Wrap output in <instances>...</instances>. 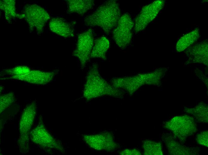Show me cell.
Masks as SVG:
<instances>
[{"label": "cell", "mask_w": 208, "mask_h": 155, "mask_svg": "<svg viewBox=\"0 0 208 155\" xmlns=\"http://www.w3.org/2000/svg\"><path fill=\"white\" fill-rule=\"evenodd\" d=\"M122 154H136L140 155V152L137 150H126L123 151Z\"/></svg>", "instance_id": "obj_25"}, {"label": "cell", "mask_w": 208, "mask_h": 155, "mask_svg": "<svg viewBox=\"0 0 208 155\" xmlns=\"http://www.w3.org/2000/svg\"><path fill=\"white\" fill-rule=\"evenodd\" d=\"M36 105L34 103L28 105L24 111L20 122V131L21 135L27 134L33 124L36 112Z\"/></svg>", "instance_id": "obj_14"}, {"label": "cell", "mask_w": 208, "mask_h": 155, "mask_svg": "<svg viewBox=\"0 0 208 155\" xmlns=\"http://www.w3.org/2000/svg\"><path fill=\"white\" fill-rule=\"evenodd\" d=\"M163 69H158L152 72L133 77L114 78L111 80V83L116 88H123L132 93L143 85L158 84L165 72Z\"/></svg>", "instance_id": "obj_3"}, {"label": "cell", "mask_w": 208, "mask_h": 155, "mask_svg": "<svg viewBox=\"0 0 208 155\" xmlns=\"http://www.w3.org/2000/svg\"><path fill=\"white\" fill-rule=\"evenodd\" d=\"M208 131H202L196 136V140L197 142L203 146L208 147Z\"/></svg>", "instance_id": "obj_24"}, {"label": "cell", "mask_w": 208, "mask_h": 155, "mask_svg": "<svg viewBox=\"0 0 208 155\" xmlns=\"http://www.w3.org/2000/svg\"><path fill=\"white\" fill-rule=\"evenodd\" d=\"M143 147L145 155L163 154L162 145L159 142L146 140L143 142Z\"/></svg>", "instance_id": "obj_20"}, {"label": "cell", "mask_w": 208, "mask_h": 155, "mask_svg": "<svg viewBox=\"0 0 208 155\" xmlns=\"http://www.w3.org/2000/svg\"><path fill=\"white\" fill-rule=\"evenodd\" d=\"M109 46V41L108 38L104 36L99 38L95 41L91 53V58L106 60V53Z\"/></svg>", "instance_id": "obj_17"}, {"label": "cell", "mask_w": 208, "mask_h": 155, "mask_svg": "<svg viewBox=\"0 0 208 155\" xmlns=\"http://www.w3.org/2000/svg\"><path fill=\"white\" fill-rule=\"evenodd\" d=\"M86 142L91 147L97 150H112L116 145L109 134L87 135L84 137Z\"/></svg>", "instance_id": "obj_10"}, {"label": "cell", "mask_w": 208, "mask_h": 155, "mask_svg": "<svg viewBox=\"0 0 208 155\" xmlns=\"http://www.w3.org/2000/svg\"><path fill=\"white\" fill-rule=\"evenodd\" d=\"M55 75L56 73L53 72H46L33 70L26 74L13 75L10 78L31 83L44 84L51 81Z\"/></svg>", "instance_id": "obj_9"}, {"label": "cell", "mask_w": 208, "mask_h": 155, "mask_svg": "<svg viewBox=\"0 0 208 155\" xmlns=\"http://www.w3.org/2000/svg\"><path fill=\"white\" fill-rule=\"evenodd\" d=\"M163 138L168 152L171 155H195L197 154V148L181 145L169 134H165Z\"/></svg>", "instance_id": "obj_12"}, {"label": "cell", "mask_w": 208, "mask_h": 155, "mask_svg": "<svg viewBox=\"0 0 208 155\" xmlns=\"http://www.w3.org/2000/svg\"><path fill=\"white\" fill-rule=\"evenodd\" d=\"M31 71L28 67L24 66H19L13 69L6 70V73L13 75H24L29 73Z\"/></svg>", "instance_id": "obj_23"}, {"label": "cell", "mask_w": 208, "mask_h": 155, "mask_svg": "<svg viewBox=\"0 0 208 155\" xmlns=\"http://www.w3.org/2000/svg\"><path fill=\"white\" fill-rule=\"evenodd\" d=\"M199 36V30L197 28L183 35L176 43L177 51L179 52L184 50L197 41Z\"/></svg>", "instance_id": "obj_18"}, {"label": "cell", "mask_w": 208, "mask_h": 155, "mask_svg": "<svg viewBox=\"0 0 208 155\" xmlns=\"http://www.w3.org/2000/svg\"><path fill=\"white\" fill-rule=\"evenodd\" d=\"M204 41L191 49L190 51L191 61L194 63L208 64V42Z\"/></svg>", "instance_id": "obj_15"}, {"label": "cell", "mask_w": 208, "mask_h": 155, "mask_svg": "<svg viewBox=\"0 0 208 155\" xmlns=\"http://www.w3.org/2000/svg\"><path fill=\"white\" fill-rule=\"evenodd\" d=\"M68 12L70 13H76L82 15L91 9L94 5L93 0H68Z\"/></svg>", "instance_id": "obj_16"}, {"label": "cell", "mask_w": 208, "mask_h": 155, "mask_svg": "<svg viewBox=\"0 0 208 155\" xmlns=\"http://www.w3.org/2000/svg\"><path fill=\"white\" fill-rule=\"evenodd\" d=\"M164 3V0H156L142 8L135 19L134 29L136 33L144 30L155 18Z\"/></svg>", "instance_id": "obj_7"}, {"label": "cell", "mask_w": 208, "mask_h": 155, "mask_svg": "<svg viewBox=\"0 0 208 155\" xmlns=\"http://www.w3.org/2000/svg\"><path fill=\"white\" fill-rule=\"evenodd\" d=\"M94 45V37L91 29L79 34L73 55L79 60L81 67L83 68L91 58Z\"/></svg>", "instance_id": "obj_6"}, {"label": "cell", "mask_w": 208, "mask_h": 155, "mask_svg": "<svg viewBox=\"0 0 208 155\" xmlns=\"http://www.w3.org/2000/svg\"><path fill=\"white\" fill-rule=\"evenodd\" d=\"M185 111L192 115L198 121L208 123V106L203 102H201L192 108L185 109Z\"/></svg>", "instance_id": "obj_19"}, {"label": "cell", "mask_w": 208, "mask_h": 155, "mask_svg": "<svg viewBox=\"0 0 208 155\" xmlns=\"http://www.w3.org/2000/svg\"><path fill=\"white\" fill-rule=\"evenodd\" d=\"M0 8L4 10L7 20L17 16L16 13L15 1L14 0H4L0 2Z\"/></svg>", "instance_id": "obj_21"}, {"label": "cell", "mask_w": 208, "mask_h": 155, "mask_svg": "<svg viewBox=\"0 0 208 155\" xmlns=\"http://www.w3.org/2000/svg\"><path fill=\"white\" fill-rule=\"evenodd\" d=\"M25 17L30 27L41 32L50 16L42 7L36 4L27 5L24 8Z\"/></svg>", "instance_id": "obj_8"}, {"label": "cell", "mask_w": 208, "mask_h": 155, "mask_svg": "<svg viewBox=\"0 0 208 155\" xmlns=\"http://www.w3.org/2000/svg\"><path fill=\"white\" fill-rule=\"evenodd\" d=\"M120 92L117 88L111 85L100 75L97 63H94L87 75L83 94L88 100L107 95L118 96Z\"/></svg>", "instance_id": "obj_2"}, {"label": "cell", "mask_w": 208, "mask_h": 155, "mask_svg": "<svg viewBox=\"0 0 208 155\" xmlns=\"http://www.w3.org/2000/svg\"><path fill=\"white\" fill-rule=\"evenodd\" d=\"M14 95L13 93H10L3 95L0 97V113L9 107L13 102Z\"/></svg>", "instance_id": "obj_22"}, {"label": "cell", "mask_w": 208, "mask_h": 155, "mask_svg": "<svg viewBox=\"0 0 208 155\" xmlns=\"http://www.w3.org/2000/svg\"><path fill=\"white\" fill-rule=\"evenodd\" d=\"M120 15V10L117 1L108 0L86 16L84 21L86 26L100 27L105 33L108 34L117 26Z\"/></svg>", "instance_id": "obj_1"}, {"label": "cell", "mask_w": 208, "mask_h": 155, "mask_svg": "<svg viewBox=\"0 0 208 155\" xmlns=\"http://www.w3.org/2000/svg\"><path fill=\"white\" fill-rule=\"evenodd\" d=\"M32 140L42 147L47 148L57 147V145L53 138L41 124L39 125L31 132Z\"/></svg>", "instance_id": "obj_11"}, {"label": "cell", "mask_w": 208, "mask_h": 155, "mask_svg": "<svg viewBox=\"0 0 208 155\" xmlns=\"http://www.w3.org/2000/svg\"><path fill=\"white\" fill-rule=\"evenodd\" d=\"M165 127L173 134L175 137L182 141L185 140L198 130L194 118L187 115L173 117L166 122Z\"/></svg>", "instance_id": "obj_4"}, {"label": "cell", "mask_w": 208, "mask_h": 155, "mask_svg": "<svg viewBox=\"0 0 208 155\" xmlns=\"http://www.w3.org/2000/svg\"><path fill=\"white\" fill-rule=\"evenodd\" d=\"M49 26L52 32L59 36L65 38L74 36V30L71 25L62 18H52L50 22Z\"/></svg>", "instance_id": "obj_13"}, {"label": "cell", "mask_w": 208, "mask_h": 155, "mask_svg": "<svg viewBox=\"0 0 208 155\" xmlns=\"http://www.w3.org/2000/svg\"><path fill=\"white\" fill-rule=\"evenodd\" d=\"M134 25L129 14H124L121 16L112 32L113 39L119 47L124 49L130 44L132 37V29Z\"/></svg>", "instance_id": "obj_5"}]
</instances>
